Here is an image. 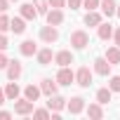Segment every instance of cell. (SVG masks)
<instances>
[{"instance_id": "1", "label": "cell", "mask_w": 120, "mask_h": 120, "mask_svg": "<svg viewBox=\"0 0 120 120\" xmlns=\"http://www.w3.org/2000/svg\"><path fill=\"white\" fill-rule=\"evenodd\" d=\"M87 45H90V33H87V31L78 28V31L71 33V47H73V49H85Z\"/></svg>"}, {"instance_id": "2", "label": "cell", "mask_w": 120, "mask_h": 120, "mask_svg": "<svg viewBox=\"0 0 120 120\" xmlns=\"http://www.w3.org/2000/svg\"><path fill=\"white\" fill-rule=\"evenodd\" d=\"M56 85H64V87H68V85H73L75 82V73L71 71V66H59V73H56Z\"/></svg>"}, {"instance_id": "3", "label": "cell", "mask_w": 120, "mask_h": 120, "mask_svg": "<svg viewBox=\"0 0 120 120\" xmlns=\"http://www.w3.org/2000/svg\"><path fill=\"white\" fill-rule=\"evenodd\" d=\"M40 40H42V42H47V45L56 42V40H59V31H56V26H52V24L42 26V28H40Z\"/></svg>"}, {"instance_id": "4", "label": "cell", "mask_w": 120, "mask_h": 120, "mask_svg": "<svg viewBox=\"0 0 120 120\" xmlns=\"http://www.w3.org/2000/svg\"><path fill=\"white\" fill-rule=\"evenodd\" d=\"M33 108H35V104L28 101L26 97H24V99H14V113H17V115H31Z\"/></svg>"}, {"instance_id": "5", "label": "cell", "mask_w": 120, "mask_h": 120, "mask_svg": "<svg viewBox=\"0 0 120 120\" xmlns=\"http://www.w3.org/2000/svg\"><path fill=\"white\" fill-rule=\"evenodd\" d=\"M75 85H80V87H90L92 85V71L87 66H80L75 71Z\"/></svg>"}, {"instance_id": "6", "label": "cell", "mask_w": 120, "mask_h": 120, "mask_svg": "<svg viewBox=\"0 0 120 120\" xmlns=\"http://www.w3.org/2000/svg\"><path fill=\"white\" fill-rule=\"evenodd\" d=\"M5 71H7V78H10V80H19V78H21V73H24V66H21V61L12 59V61H7Z\"/></svg>"}, {"instance_id": "7", "label": "cell", "mask_w": 120, "mask_h": 120, "mask_svg": "<svg viewBox=\"0 0 120 120\" xmlns=\"http://www.w3.org/2000/svg\"><path fill=\"white\" fill-rule=\"evenodd\" d=\"M66 108H68V113L78 115V113L85 111V99L82 97H71V99H66Z\"/></svg>"}, {"instance_id": "8", "label": "cell", "mask_w": 120, "mask_h": 120, "mask_svg": "<svg viewBox=\"0 0 120 120\" xmlns=\"http://www.w3.org/2000/svg\"><path fill=\"white\" fill-rule=\"evenodd\" d=\"M40 94H45V97H52V94H56V90H59V85H56V80H52V78H45V80H40Z\"/></svg>"}, {"instance_id": "9", "label": "cell", "mask_w": 120, "mask_h": 120, "mask_svg": "<svg viewBox=\"0 0 120 120\" xmlns=\"http://www.w3.org/2000/svg\"><path fill=\"white\" fill-rule=\"evenodd\" d=\"M47 99H49V101H47V108L54 111V113H59V111H64V108H66V99H64V97L52 94V97H47Z\"/></svg>"}, {"instance_id": "10", "label": "cell", "mask_w": 120, "mask_h": 120, "mask_svg": "<svg viewBox=\"0 0 120 120\" xmlns=\"http://www.w3.org/2000/svg\"><path fill=\"white\" fill-rule=\"evenodd\" d=\"M54 64H56V66H71V64H73V54H71V49L56 52V54H54Z\"/></svg>"}, {"instance_id": "11", "label": "cell", "mask_w": 120, "mask_h": 120, "mask_svg": "<svg viewBox=\"0 0 120 120\" xmlns=\"http://www.w3.org/2000/svg\"><path fill=\"white\" fill-rule=\"evenodd\" d=\"M47 24H52V26H59V24H64V12L59 10V7H52V10H47Z\"/></svg>"}, {"instance_id": "12", "label": "cell", "mask_w": 120, "mask_h": 120, "mask_svg": "<svg viewBox=\"0 0 120 120\" xmlns=\"http://www.w3.org/2000/svg\"><path fill=\"white\" fill-rule=\"evenodd\" d=\"M94 73L97 75H108L111 73V64L106 61V56H97L94 59Z\"/></svg>"}, {"instance_id": "13", "label": "cell", "mask_w": 120, "mask_h": 120, "mask_svg": "<svg viewBox=\"0 0 120 120\" xmlns=\"http://www.w3.org/2000/svg\"><path fill=\"white\" fill-rule=\"evenodd\" d=\"M35 56H38V64H40V66H49V64H52V59H54V54H52V49H49V47L38 49V52H35Z\"/></svg>"}, {"instance_id": "14", "label": "cell", "mask_w": 120, "mask_h": 120, "mask_svg": "<svg viewBox=\"0 0 120 120\" xmlns=\"http://www.w3.org/2000/svg\"><path fill=\"white\" fill-rule=\"evenodd\" d=\"M19 94H21V87L17 85V80H10V85L5 87V99L14 101V99H19Z\"/></svg>"}, {"instance_id": "15", "label": "cell", "mask_w": 120, "mask_h": 120, "mask_svg": "<svg viewBox=\"0 0 120 120\" xmlns=\"http://www.w3.org/2000/svg\"><path fill=\"white\" fill-rule=\"evenodd\" d=\"M19 12H21V17H24L26 21H33V19L38 17V10L33 7V3H24V5L19 7Z\"/></svg>"}, {"instance_id": "16", "label": "cell", "mask_w": 120, "mask_h": 120, "mask_svg": "<svg viewBox=\"0 0 120 120\" xmlns=\"http://www.w3.org/2000/svg\"><path fill=\"white\" fill-rule=\"evenodd\" d=\"M10 31L17 33V35H21V33L26 31V19H24V17H14V19H10Z\"/></svg>"}, {"instance_id": "17", "label": "cell", "mask_w": 120, "mask_h": 120, "mask_svg": "<svg viewBox=\"0 0 120 120\" xmlns=\"http://www.w3.org/2000/svg\"><path fill=\"white\" fill-rule=\"evenodd\" d=\"M82 21H85V26L94 28V26H99V24H101V14H99L97 10H90V12L85 14V19H82Z\"/></svg>"}, {"instance_id": "18", "label": "cell", "mask_w": 120, "mask_h": 120, "mask_svg": "<svg viewBox=\"0 0 120 120\" xmlns=\"http://www.w3.org/2000/svg\"><path fill=\"white\" fill-rule=\"evenodd\" d=\"M99 7H101L104 17H113V14H115L118 3H115V0H99Z\"/></svg>"}, {"instance_id": "19", "label": "cell", "mask_w": 120, "mask_h": 120, "mask_svg": "<svg viewBox=\"0 0 120 120\" xmlns=\"http://www.w3.org/2000/svg\"><path fill=\"white\" fill-rule=\"evenodd\" d=\"M19 52H21L24 56H33V54L38 52V45H35L33 40H24V42L19 45Z\"/></svg>"}, {"instance_id": "20", "label": "cell", "mask_w": 120, "mask_h": 120, "mask_svg": "<svg viewBox=\"0 0 120 120\" xmlns=\"http://www.w3.org/2000/svg\"><path fill=\"white\" fill-rule=\"evenodd\" d=\"M106 61L113 66V64H120V47L118 45H113V47H108L106 49Z\"/></svg>"}, {"instance_id": "21", "label": "cell", "mask_w": 120, "mask_h": 120, "mask_svg": "<svg viewBox=\"0 0 120 120\" xmlns=\"http://www.w3.org/2000/svg\"><path fill=\"white\" fill-rule=\"evenodd\" d=\"M97 35H99L101 40H108V38H113V26H111V24H104V21H101V24L97 26Z\"/></svg>"}, {"instance_id": "22", "label": "cell", "mask_w": 120, "mask_h": 120, "mask_svg": "<svg viewBox=\"0 0 120 120\" xmlns=\"http://www.w3.org/2000/svg\"><path fill=\"white\" fill-rule=\"evenodd\" d=\"M24 97H26L28 101L35 104L38 97H40V87H38V85H26V87H24Z\"/></svg>"}, {"instance_id": "23", "label": "cell", "mask_w": 120, "mask_h": 120, "mask_svg": "<svg viewBox=\"0 0 120 120\" xmlns=\"http://www.w3.org/2000/svg\"><path fill=\"white\" fill-rule=\"evenodd\" d=\"M85 111H87V115H90V118H97V120H99V118H104V108H101V104H99V101H97V104H90Z\"/></svg>"}, {"instance_id": "24", "label": "cell", "mask_w": 120, "mask_h": 120, "mask_svg": "<svg viewBox=\"0 0 120 120\" xmlns=\"http://www.w3.org/2000/svg\"><path fill=\"white\" fill-rule=\"evenodd\" d=\"M111 94H113V92H111L108 87H101V90H97V101L104 106V104H108V101H111Z\"/></svg>"}, {"instance_id": "25", "label": "cell", "mask_w": 120, "mask_h": 120, "mask_svg": "<svg viewBox=\"0 0 120 120\" xmlns=\"http://www.w3.org/2000/svg\"><path fill=\"white\" fill-rule=\"evenodd\" d=\"M33 7L38 10V14H47V10H49V3H47V0H33Z\"/></svg>"}, {"instance_id": "26", "label": "cell", "mask_w": 120, "mask_h": 120, "mask_svg": "<svg viewBox=\"0 0 120 120\" xmlns=\"http://www.w3.org/2000/svg\"><path fill=\"white\" fill-rule=\"evenodd\" d=\"M33 115L40 118V120H47V118L52 115V111H49V108H33Z\"/></svg>"}, {"instance_id": "27", "label": "cell", "mask_w": 120, "mask_h": 120, "mask_svg": "<svg viewBox=\"0 0 120 120\" xmlns=\"http://www.w3.org/2000/svg\"><path fill=\"white\" fill-rule=\"evenodd\" d=\"M108 90H111V92H120V75H111V80H108Z\"/></svg>"}, {"instance_id": "28", "label": "cell", "mask_w": 120, "mask_h": 120, "mask_svg": "<svg viewBox=\"0 0 120 120\" xmlns=\"http://www.w3.org/2000/svg\"><path fill=\"white\" fill-rule=\"evenodd\" d=\"M5 31H10V17L3 12L0 14V33H5Z\"/></svg>"}, {"instance_id": "29", "label": "cell", "mask_w": 120, "mask_h": 120, "mask_svg": "<svg viewBox=\"0 0 120 120\" xmlns=\"http://www.w3.org/2000/svg\"><path fill=\"white\" fill-rule=\"evenodd\" d=\"M82 7L90 12V10H97L99 7V0H82Z\"/></svg>"}, {"instance_id": "30", "label": "cell", "mask_w": 120, "mask_h": 120, "mask_svg": "<svg viewBox=\"0 0 120 120\" xmlns=\"http://www.w3.org/2000/svg\"><path fill=\"white\" fill-rule=\"evenodd\" d=\"M10 47V40H7V35L5 33H0V52H5Z\"/></svg>"}, {"instance_id": "31", "label": "cell", "mask_w": 120, "mask_h": 120, "mask_svg": "<svg viewBox=\"0 0 120 120\" xmlns=\"http://www.w3.org/2000/svg\"><path fill=\"white\" fill-rule=\"evenodd\" d=\"M66 5H68L71 10H80V7H82V0H66Z\"/></svg>"}, {"instance_id": "32", "label": "cell", "mask_w": 120, "mask_h": 120, "mask_svg": "<svg viewBox=\"0 0 120 120\" xmlns=\"http://www.w3.org/2000/svg\"><path fill=\"white\" fill-rule=\"evenodd\" d=\"M47 3H49V7H59V10H61L66 5V0H47Z\"/></svg>"}, {"instance_id": "33", "label": "cell", "mask_w": 120, "mask_h": 120, "mask_svg": "<svg viewBox=\"0 0 120 120\" xmlns=\"http://www.w3.org/2000/svg\"><path fill=\"white\" fill-rule=\"evenodd\" d=\"M7 61H10V59H7V54H5V52H0V71L7 66Z\"/></svg>"}, {"instance_id": "34", "label": "cell", "mask_w": 120, "mask_h": 120, "mask_svg": "<svg viewBox=\"0 0 120 120\" xmlns=\"http://www.w3.org/2000/svg\"><path fill=\"white\" fill-rule=\"evenodd\" d=\"M7 7H10V0H0V14L7 12Z\"/></svg>"}, {"instance_id": "35", "label": "cell", "mask_w": 120, "mask_h": 120, "mask_svg": "<svg viewBox=\"0 0 120 120\" xmlns=\"http://www.w3.org/2000/svg\"><path fill=\"white\" fill-rule=\"evenodd\" d=\"M113 40H115V45L120 47V26H118V28L113 31Z\"/></svg>"}, {"instance_id": "36", "label": "cell", "mask_w": 120, "mask_h": 120, "mask_svg": "<svg viewBox=\"0 0 120 120\" xmlns=\"http://www.w3.org/2000/svg\"><path fill=\"white\" fill-rule=\"evenodd\" d=\"M7 118H12L10 111H0V120H7Z\"/></svg>"}, {"instance_id": "37", "label": "cell", "mask_w": 120, "mask_h": 120, "mask_svg": "<svg viewBox=\"0 0 120 120\" xmlns=\"http://www.w3.org/2000/svg\"><path fill=\"white\" fill-rule=\"evenodd\" d=\"M5 101H7V99H5V90H0V106H3Z\"/></svg>"}, {"instance_id": "38", "label": "cell", "mask_w": 120, "mask_h": 120, "mask_svg": "<svg viewBox=\"0 0 120 120\" xmlns=\"http://www.w3.org/2000/svg\"><path fill=\"white\" fill-rule=\"evenodd\" d=\"M115 14H118V19H120V5H118V7H115Z\"/></svg>"}, {"instance_id": "39", "label": "cell", "mask_w": 120, "mask_h": 120, "mask_svg": "<svg viewBox=\"0 0 120 120\" xmlns=\"http://www.w3.org/2000/svg\"><path fill=\"white\" fill-rule=\"evenodd\" d=\"M10 3H17V0H10Z\"/></svg>"}]
</instances>
